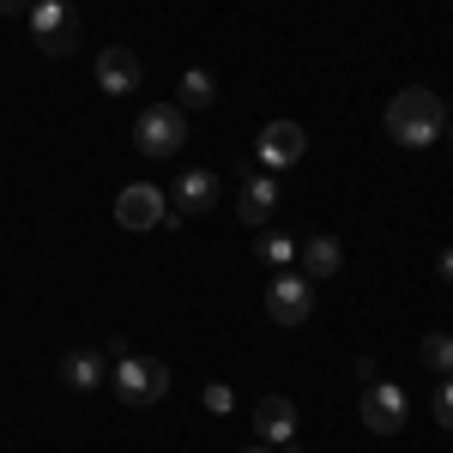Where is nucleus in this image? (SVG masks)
<instances>
[{"label": "nucleus", "instance_id": "1", "mask_svg": "<svg viewBox=\"0 0 453 453\" xmlns=\"http://www.w3.org/2000/svg\"><path fill=\"white\" fill-rule=\"evenodd\" d=\"M448 134V104L435 97V91H423V85H405L393 104H387V140L405 145V151H423V145H435Z\"/></svg>", "mask_w": 453, "mask_h": 453}, {"label": "nucleus", "instance_id": "2", "mask_svg": "<svg viewBox=\"0 0 453 453\" xmlns=\"http://www.w3.org/2000/svg\"><path fill=\"white\" fill-rule=\"evenodd\" d=\"M25 19H31V31H36V49H42V55H55V61H67L73 49H79V36H85L73 0H36Z\"/></svg>", "mask_w": 453, "mask_h": 453}, {"label": "nucleus", "instance_id": "3", "mask_svg": "<svg viewBox=\"0 0 453 453\" xmlns=\"http://www.w3.org/2000/svg\"><path fill=\"white\" fill-rule=\"evenodd\" d=\"M109 387H115L121 405H157V399L170 393V363H157V357H127V363L109 369Z\"/></svg>", "mask_w": 453, "mask_h": 453}, {"label": "nucleus", "instance_id": "4", "mask_svg": "<svg viewBox=\"0 0 453 453\" xmlns=\"http://www.w3.org/2000/svg\"><path fill=\"white\" fill-rule=\"evenodd\" d=\"M134 145H140L145 157H175V151L188 145V109L151 104L140 121H134Z\"/></svg>", "mask_w": 453, "mask_h": 453}, {"label": "nucleus", "instance_id": "5", "mask_svg": "<svg viewBox=\"0 0 453 453\" xmlns=\"http://www.w3.org/2000/svg\"><path fill=\"white\" fill-rule=\"evenodd\" d=\"M266 314H273V326H303L314 314V279H303V273L284 266L279 279L266 284Z\"/></svg>", "mask_w": 453, "mask_h": 453}, {"label": "nucleus", "instance_id": "6", "mask_svg": "<svg viewBox=\"0 0 453 453\" xmlns=\"http://www.w3.org/2000/svg\"><path fill=\"white\" fill-rule=\"evenodd\" d=\"M164 218H170V200H164V188H151V181H134V188H121L115 194V224L121 230H164Z\"/></svg>", "mask_w": 453, "mask_h": 453}, {"label": "nucleus", "instance_id": "7", "mask_svg": "<svg viewBox=\"0 0 453 453\" xmlns=\"http://www.w3.org/2000/svg\"><path fill=\"white\" fill-rule=\"evenodd\" d=\"M405 418H411L405 387H393V381H369V387H363V423H369L375 435H399Z\"/></svg>", "mask_w": 453, "mask_h": 453}, {"label": "nucleus", "instance_id": "8", "mask_svg": "<svg viewBox=\"0 0 453 453\" xmlns=\"http://www.w3.org/2000/svg\"><path fill=\"white\" fill-rule=\"evenodd\" d=\"M273 211H279V175H273V170L242 175V194H236V218H242L248 230H266V224H273Z\"/></svg>", "mask_w": 453, "mask_h": 453}, {"label": "nucleus", "instance_id": "9", "mask_svg": "<svg viewBox=\"0 0 453 453\" xmlns=\"http://www.w3.org/2000/svg\"><path fill=\"white\" fill-rule=\"evenodd\" d=\"M211 206H218V175H211V170H188V175H175V188H170V218H164V224H181V218L211 211Z\"/></svg>", "mask_w": 453, "mask_h": 453}, {"label": "nucleus", "instance_id": "10", "mask_svg": "<svg viewBox=\"0 0 453 453\" xmlns=\"http://www.w3.org/2000/svg\"><path fill=\"white\" fill-rule=\"evenodd\" d=\"M140 79H145V67H140V55H134L127 42H109V49H97V85H104L109 97H127Z\"/></svg>", "mask_w": 453, "mask_h": 453}, {"label": "nucleus", "instance_id": "11", "mask_svg": "<svg viewBox=\"0 0 453 453\" xmlns=\"http://www.w3.org/2000/svg\"><path fill=\"white\" fill-rule=\"evenodd\" d=\"M303 151H309V134H303L296 121H266V127H260V164H266L273 175L290 170Z\"/></svg>", "mask_w": 453, "mask_h": 453}, {"label": "nucleus", "instance_id": "12", "mask_svg": "<svg viewBox=\"0 0 453 453\" xmlns=\"http://www.w3.org/2000/svg\"><path fill=\"white\" fill-rule=\"evenodd\" d=\"M254 435H260L266 448H284V441L296 435V405H290L284 393H266V399L254 405Z\"/></svg>", "mask_w": 453, "mask_h": 453}, {"label": "nucleus", "instance_id": "13", "mask_svg": "<svg viewBox=\"0 0 453 453\" xmlns=\"http://www.w3.org/2000/svg\"><path fill=\"white\" fill-rule=\"evenodd\" d=\"M61 381H67L73 393H97V387L109 381V357L104 350H67V357H61Z\"/></svg>", "mask_w": 453, "mask_h": 453}, {"label": "nucleus", "instance_id": "14", "mask_svg": "<svg viewBox=\"0 0 453 453\" xmlns=\"http://www.w3.org/2000/svg\"><path fill=\"white\" fill-rule=\"evenodd\" d=\"M296 260H303V279H333L345 266V248L333 242V236H303L296 242Z\"/></svg>", "mask_w": 453, "mask_h": 453}, {"label": "nucleus", "instance_id": "15", "mask_svg": "<svg viewBox=\"0 0 453 453\" xmlns=\"http://www.w3.org/2000/svg\"><path fill=\"white\" fill-rule=\"evenodd\" d=\"M211 97H218V85H211L206 67H188V73H181V104H175V109H211Z\"/></svg>", "mask_w": 453, "mask_h": 453}, {"label": "nucleus", "instance_id": "16", "mask_svg": "<svg viewBox=\"0 0 453 453\" xmlns=\"http://www.w3.org/2000/svg\"><path fill=\"white\" fill-rule=\"evenodd\" d=\"M254 254H260V266H290V260H296V242H290V236H284V230H266V236H260V248H254Z\"/></svg>", "mask_w": 453, "mask_h": 453}, {"label": "nucleus", "instance_id": "17", "mask_svg": "<svg viewBox=\"0 0 453 453\" xmlns=\"http://www.w3.org/2000/svg\"><path fill=\"white\" fill-rule=\"evenodd\" d=\"M423 363H429L435 375H453V333H429V339H423Z\"/></svg>", "mask_w": 453, "mask_h": 453}, {"label": "nucleus", "instance_id": "18", "mask_svg": "<svg viewBox=\"0 0 453 453\" xmlns=\"http://www.w3.org/2000/svg\"><path fill=\"white\" fill-rule=\"evenodd\" d=\"M200 399H206V411H218V418H224V411H236V393H230L224 381H206V393H200Z\"/></svg>", "mask_w": 453, "mask_h": 453}, {"label": "nucleus", "instance_id": "19", "mask_svg": "<svg viewBox=\"0 0 453 453\" xmlns=\"http://www.w3.org/2000/svg\"><path fill=\"white\" fill-rule=\"evenodd\" d=\"M435 423H441V429H453V375L441 381V393H435Z\"/></svg>", "mask_w": 453, "mask_h": 453}, {"label": "nucleus", "instance_id": "20", "mask_svg": "<svg viewBox=\"0 0 453 453\" xmlns=\"http://www.w3.org/2000/svg\"><path fill=\"white\" fill-rule=\"evenodd\" d=\"M36 0H0V12H31Z\"/></svg>", "mask_w": 453, "mask_h": 453}, {"label": "nucleus", "instance_id": "21", "mask_svg": "<svg viewBox=\"0 0 453 453\" xmlns=\"http://www.w3.org/2000/svg\"><path fill=\"white\" fill-rule=\"evenodd\" d=\"M441 279L453 284V248H448V254H441Z\"/></svg>", "mask_w": 453, "mask_h": 453}, {"label": "nucleus", "instance_id": "22", "mask_svg": "<svg viewBox=\"0 0 453 453\" xmlns=\"http://www.w3.org/2000/svg\"><path fill=\"white\" fill-rule=\"evenodd\" d=\"M242 453H273V448H266V441H254V448H242Z\"/></svg>", "mask_w": 453, "mask_h": 453}, {"label": "nucleus", "instance_id": "23", "mask_svg": "<svg viewBox=\"0 0 453 453\" xmlns=\"http://www.w3.org/2000/svg\"><path fill=\"white\" fill-rule=\"evenodd\" d=\"M284 453H303V448H296V441H284Z\"/></svg>", "mask_w": 453, "mask_h": 453}, {"label": "nucleus", "instance_id": "24", "mask_svg": "<svg viewBox=\"0 0 453 453\" xmlns=\"http://www.w3.org/2000/svg\"><path fill=\"white\" fill-rule=\"evenodd\" d=\"M448 145H453V127H448Z\"/></svg>", "mask_w": 453, "mask_h": 453}]
</instances>
